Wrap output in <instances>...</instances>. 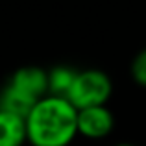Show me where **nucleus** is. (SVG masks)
I'll use <instances>...</instances> for the list:
<instances>
[{
	"instance_id": "1",
	"label": "nucleus",
	"mask_w": 146,
	"mask_h": 146,
	"mask_svg": "<svg viewBox=\"0 0 146 146\" xmlns=\"http://www.w3.org/2000/svg\"><path fill=\"white\" fill-rule=\"evenodd\" d=\"M76 135L78 111L65 98H41L26 117V141L33 146H68Z\"/></svg>"
},
{
	"instance_id": "2",
	"label": "nucleus",
	"mask_w": 146,
	"mask_h": 146,
	"mask_svg": "<svg viewBox=\"0 0 146 146\" xmlns=\"http://www.w3.org/2000/svg\"><path fill=\"white\" fill-rule=\"evenodd\" d=\"M111 93L113 83L109 76L98 68H87L76 74L67 100L76 111H82L89 107L106 106V102L111 98Z\"/></svg>"
},
{
	"instance_id": "3",
	"label": "nucleus",
	"mask_w": 146,
	"mask_h": 146,
	"mask_svg": "<svg viewBox=\"0 0 146 146\" xmlns=\"http://www.w3.org/2000/svg\"><path fill=\"white\" fill-rule=\"evenodd\" d=\"M115 128V117L106 106L78 111V133L87 139H104Z\"/></svg>"
},
{
	"instance_id": "4",
	"label": "nucleus",
	"mask_w": 146,
	"mask_h": 146,
	"mask_svg": "<svg viewBox=\"0 0 146 146\" xmlns=\"http://www.w3.org/2000/svg\"><path fill=\"white\" fill-rule=\"evenodd\" d=\"M11 87L22 91L24 94L32 96L33 100H41L44 96H48V72L41 67H21L11 74L9 78Z\"/></svg>"
},
{
	"instance_id": "5",
	"label": "nucleus",
	"mask_w": 146,
	"mask_h": 146,
	"mask_svg": "<svg viewBox=\"0 0 146 146\" xmlns=\"http://www.w3.org/2000/svg\"><path fill=\"white\" fill-rule=\"evenodd\" d=\"M39 100H33L32 96L24 94L22 91L11 87L9 83L0 91V111L15 115V117L22 118V120H26V117L30 115V111L33 109V106Z\"/></svg>"
},
{
	"instance_id": "6",
	"label": "nucleus",
	"mask_w": 146,
	"mask_h": 146,
	"mask_svg": "<svg viewBox=\"0 0 146 146\" xmlns=\"http://www.w3.org/2000/svg\"><path fill=\"white\" fill-rule=\"evenodd\" d=\"M26 141V120L0 111V146H22Z\"/></svg>"
},
{
	"instance_id": "7",
	"label": "nucleus",
	"mask_w": 146,
	"mask_h": 146,
	"mask_svg": "<svg viewBox=\"0 0 146 146\" xmlns=\"http://www.w3.org/2000/svg\"><path fill=\"white\" fill-rule=\"evenodd\" d=\"M76 74L78 72L68 67H56L52 70H48V96L67 100Z\"/></svg>"
},
{
	"instance_id": "8",
	"label": "nucleus",
	"mask_w": 146,
	"mask_h": 146,
	"mask_svg": "<svg viewBox=\"0 0 146 146\" xmlns=\"http://www.w3.org/2000/svg\"><path fill=\"white\" fill-rule=\"evenodd\" d=\"M131 78L141 87H146V48L141 50L131 63Z\"/></svg>"
},
{
	"instance_id": "9",
	"label": "nucleus",
	"mask_w": 146,
	"mask_h": 146,
	"mask_svg": "<svg viewBox=\"0 0 146 146\" xmlns=\"http://www.w3.org/2000/svg\"><path fill=\"white\" fill-rule=\"evenodd\" d=\"M117 146H133V144H129V143H120V144H117Z\"/></svg>"
}]
</instances>
